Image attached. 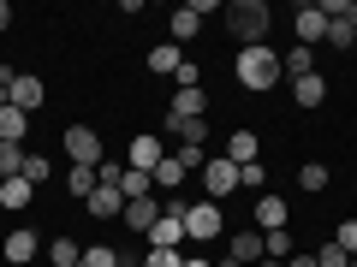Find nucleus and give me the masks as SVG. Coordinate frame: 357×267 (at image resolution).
Segmentation results:
<instances>
[{"label": "nucleus", "instance_id": "1", "mask_svg": "<svg viewBox=\"0 0 357 267\" xmlns=\"http://www.w3.org/2000/svg\"><path fill=\"white\" fill-rule=\"evenodd\" d=\"M227 30H232L238 48H262L268 30H274V13H268L262 0H232V6H227Z\"/></svg>", "mask_w": 357, "mask_h": 267}, {"label": "nucleus", "instance_id": "2", "mask_svg": "<svg viewBox=\"0 0 357 267\" xmlns=\"http://www.w3.org/2000/svg\"><path fill=\"white\" fill-rule=\"evenodd\" d=\"M232 72H238V83L244 89H256V95H262V89H274L280 83V54L268 48H238V65H232Z\"/></svg>", "mask_w": 357, "mask_h": 267}, {"label": "nucleus", "instance_id": "3", "mask_svg": "<svg viewBox=\"0 0 357 267\" xmlns=\"http://www.w3.org/2000/svg\"><path fill=\"white\" fill-rule=\"evenodd\" d=\"M220 226H227V214H220V202H185V238L191 243H215L220 238Z\"/></svg>", "mask_w": 357, "mask_h": 267}, {"label": "nucleus", "instance_id": "4", "mask_svg": "<svg viewBox=\"0 0 357 267\" xmlns=\"http://www.w3.org/2000/svg\"><path fill=\"white\" fill-rule=\"evenodd\" d=\"M66 154H72V166H102L107 154H102V137L89 125H66Z\"/></svg>", "mask_w": 357, "mask_h": 267}, {"label": "nucleus", "instance_id": "5", "mask_svg": "<svg viewBox=\"0 0 357 267\" xmlns=\"http://www.w3.org/2000/svg\"><path fill=\"white\" fill-rule=\"evenodd\" d=\"M185 243V202H167V214L149 226V250H178Z\"/></svg>", "mask_w": 357, "mask_h": 267}, {"label": "nucleus", "instance_id": "6", "mask_svg": "<svg viewBox=\"0 0 357 267\" xmlns=\"http://www.w3.org/2000/svg\"><path fill=\"white\" fill-rule=\"evenodd\" d=\"M6 95H13L18 113H36V107L48 102V89H42V77H36V72H13V77H6Z\"/></svg>", "mask_w": 357, "mask_h": 267}, {"label": "nucleus", "instance_id": "7", "mask_svg": "<svg viewBox=\"0 0 357 267\" xmlns=\"http://www.w3.org/2000/svg\"><path fill=\"white\" fill-rule=\"evenodd\" d=\"M203 191H208V202H227L232 191H238V166L220 154V161H208L203 166Z\"/></svg>", "mask_w": 357, "mask_h": 267}, {"label": "nucleus", "instance_id": "8", "mask_svg": "<svg viewBox=\"0 0 357 267\" xmlns=\"http://www.w3.org/2000/svg\"><path fill=\"white\" fill-rule=\"evenodd\" d=\"M292 36H298V48L328 42V18H321V6H298V13H292Z\"/></svg>", "mask_w": 357, "mask_h": 267}, {"label": "nucleus", "instance_id": "9", "mask_svg": "<svg viewBox=\"0 0 357 267\" xmlns=\"http://www.w3.org/2000/svg\"><path fill=\"white\" fill-rule=\"evenodd\" d=\"M161 214H167V202H161V196H137V202H126V214H119V220H126V226L137 232V238H149V226H155Z\"/></svg>", "mask_w": 357, "mask_h": 267}, {"label": "nucleus", "instance_id": "10", "mask_svg": "<svg viewBox=\"0 0 357 267\" xmlns=\"http://www.w3.org/2000/svg\"><path fill=\"white\" fill-rule=\"evenodd\" d=\"M250 214H256V232H280L292 208H286V202H280L274 191H262V196H256V208H250Z\"/></svg>", "mask_w": 357, "mask_h": 267}, {"label": "nucleus", "instance_id": "11", "mask_svg": "<svg viewBox=\"0 0 357 267\" xmlns=\"http://www.w3.org/2000/svg\"><path fill=\"white\" fill-rule=\"evenodd\" d=\"M84 214H96V220H119V214H126V196H119L114 184H96V191H89V202H84Z\"/></svg>", "mask_w": 357, "mask_h": 267}, {"label": "nucleus", "instance_id": "12", "mask_svg": "<svg viewBox=\"0 0 357 267\" xmlns=\"http://www.w3.org/2000/svg\"><path fill=\"white\" fill-rule=\"evenodd\" d=\"M227 255H232V261H244V267H256V261H262V232H256V226L232 232V238H227Z\"/></svg>", "mask_w": 357, "mask_h": 267}, {"label": "nucleus", "instance_id": "13", "mask_svg": "<svg viewBox=\"0 0 357 267\" xmlns=\"http://www.w3.org/2000/svg\"><path fill=\"white\" fill-rule=\"evenodd\" d=\"M208 113V89L197 83V89H178L173 95V107H167V119H203Z\"/></svg>", "mask_w": 357, "mask_h": 267}, {"label": "nucleus", "instance_id": "14", "mask_svg": "<svg viewBox=\"0 0 357 267\" xmlns=\"http://www.w3.org/2000/svg\"><path fill=\"white\" fill-rule=\"evenodd\" d=\"M167 161V149H161V137H131V166L137 172H149L155 178V166Z\"/></svg>", "mask_w": 357, "mask_h": 267}, {"label": "nucleus", "instance_id": "15", "mask_svg": "<svg viewBox=\"0 0 357 267\" xmlns=\"http://www.w3.org/2000/svg\"><path fill=\"white\" fill-rule=\"evenodd\" d=\"M167 131L178 137V149H203L208 143V119H167Z\"/></svg>", "mask_w": 357, "mask_h": 267}, {"label": "nucleus", "instance_id": "16", "mask_svg": "<svg viewBox=\"0 0 357 267\" xmlns=\"http://www.w3.org/2000/svg\"><path fill=\"white\" fill-rule=\"evenodd\" d=\"M292 102L298 107H321V102H328V77H321V72L298 77V83H292Z\"/></svg>", "mask_w": 357, "mask_h": 267}, {"label": "nucleus", "instance_id": "17", "mask_svg": "<svg viewBox=\"0 0 357 267\" xmlns=\"http://www.w3.org/2000/svg\"><path fill=\"white\" fill-rule=\"evenodd\" d=\"M256 154H262V143H256V131H232V137H227V161H232V166H250Z\"/></svg>", "mask_w": 357, "mask_h": 267}, {"label": "nucleus", "instance_id": "18", "mask_svg": "<svg viewBox=\"0 0 357 267\" xmlns=\"http://www.w3.org/2000/svg\"><path fill=\"white\" fill-rule=\"evenodd\" d=\"M149 72H161V77H178V72H185V54H178L173 42H161V48H149Z\"/></svg>", "mask_w": 357, "mask_h": 267}, {"label": "nucleus", "instance_id": "19", "mask_svg": "<svg viewBox=\"0 0 357 267\" xmlns=\"http://www.w3.org/2000/svg\"><path fill=\"white\" fill-rule=\"evenodd\" d=\"M310 72H316V48H292V54H280V77H292V83H298V77H310Z\"/></svg>", "mask_w": 357, "mask_h": 267}, {"label": "nucleus", "instance_id": "20", "mask_svg": "<svg viewBox=\"0 0 357 267\" xmlns=\"http://www.w3.org/2000/svg\"><path fill=\"white\" fill-rule=\"evenodd\" d=\"M24 161H30L24 143H0V184H6V178H24Z\"/></svg>", "mask_w": 357, "mask_h": 267}, {"label": "nucleus", "instance_id": "21", "mask_svg": "<svg viewBox=\"0 0 357 267\" xmlns=\"http://www.w3.org/2000/svg\"><path fill=\"white\" fill-rule=\"evenodd\" d=\"M262 255H268V261H292V255H298V243H292V232H262Z\"/></svg>", "mask_w": 357, "mask_h": 267}, {"label": "nucleus", "instance_id": "22", "mask_svg": "<svg viewBox=\"0 0 357 267\" xmlns=\"http://www.w3.org/2000/svg\"><path fill=\"white\" fill-rule=\"evenodd\" d=\"M6 261H13V267H24V261H36V232H24V226H18L13 238H6Z\"/></svg>", "mask_w": 357, "mask_h": 267}, {"label": "nucleus", "instance_id": "23", "mask_svg": "<svg viewBox=\"0 0 357 267\" xmlns=\"http://www.w3.org/2000/svg\"><path fill=\"white\" fill-rule=\"evenodd\" d=\"M185 178H191V172H185V161H178V154H167V161L155 166V191H178Z\"/></svg>", "mask_w": 357, "mask_h": 267}, {"label": "nucleus", "instance_id": "24", "mask_svg": "<svg viewBox=\"0 0 357 267\" xmlns=\"http://www.w3.org/2000/svg\"><path fill=\"white\" fill-rule=\"evenodd\" d=\"M167 30H173V48H178V42H191V36H197V30H203V18H197V13H191V6H178V13H173V18H167Z\"/></svg>", "mask_w": 357, "mask_h": 267}, {"label": "nucleus", "instance_id": "25", "mask_svg": "<svg viewBox=\"0 0 357 267\" xmlns=\"http://www.w3.org/2000/svg\"><path fill=\"white\" fill-rule=\"evenodd\" d=\"M30 131V113H18V107H0V143H24Z\"/></svg>", "mask_w": 357, "mask_h": 267}, {"label": "nucleus", "instance_id": "26", "mask_svg": "<svg viewBox=\"0 0 357 267\" xmlns=\"http://www.w3.org/2000/svg\"><path fill=\"white\" fill-rule=\"evenodd\" d=\"M30 196H36V184H30V178H6V184H0V208H24Z\"/></svg>", "mask_w": 357, "mask_h": 267}, {"label": "nucleus", "instance_id": "27", "mask_svg": "<svg viewBox=\"0 0 357 267\" xmlns=\"http://www.w3.org/2000/svg\"><path fill=\"white\" fill-rule=\"evenodd\" d=\"M77 261H84L77 238H54V243H48V267H77Z\"/></svg>", "mask_w": 357, "mask_h": 267}, {"label": "nucleus", "instance_id": "28", "mask_svg": "<svg viewBox=\"0 0 357 267\" xmlns=\"http://www.w3.org/2000/svg\"><path fill=\"white\" fill-rule=\"evenodd\" d=\"M66 184H72L77 202H89V191H96V166H72V172H66Z\"/></svg>", "mask_w": 357, "mask_h": 267}, {"label": "nucleus", "instance_id": "29", "mask_svg": "<svg viewBox=\"0 0 357 267\" xmlns=\"http://www.w3.org/2000/svg\"><path fill=\"white\" fill-rule=\"evenodd\" d=\"M328 166H321V161H304V166H298V184H304V191H328Z\"/></svg>", "mask_w": 357, "mask_h": 267}, {"label": "nucleus", "instance_id": "30", "mask_svg": "<svg viewBox=\"0 0 357 267\" xmlns=\"http://www.w3.org/2000/svg\"><path fill=\"white\" fill-rule=\"evenodd\" d=\"M238 191H256V196L268 191V166H262V161H250V166H238Z\"/></svg>", "mask_w": 357, "mask_h": 267}, {"label": "nucleus", "instance_id": "31", "mask_svg": "<svg viewBox=\"0 0 357 267\" xmlns=\"http://www.w3.org/2000/svg\"><path fill=\"white\" fill-rule=\"evenodd\" d=\"M328 48H357V24L351 18H333L328 24Z\"/></svg>", "mask_w": 357, "mask_h": 267}, {"label": "nucleus", "instance_id": "32", "mask_svg": "<svg viewBox=\"0 0 357 267\" xmlns=\"http://www.w3.org/2000/svg\"><path fill=\"white\" fill-rule=\"evenodd\" d=\"M119 261H126V255L107 250V243H89V250H84V267H119Z\"/></svg>", "mask_w": 357, "mask_h": 267}, {"label": "nucleus", "instance_id": "33", "mask_svg": "<svg viewBox=\"0 0 357 267\" xmlns=\"http://www.w3.org/2000/svg\"><path fill=\"white\" fill-rule=\"evenodd\" d=\"M316 267H351V255H345L340 243L328 238V243H321V250H316Z\"/></svg>", "mask_w": 357, "mask_h": 267}, {"label": "nucleus", "instance_id": "34", "mask_svg": "<svg viewBox=\"0 0 357 267\" xmlns=\"http://www.w3.org/2000/svg\"><path fill=\"white\" fill-rule=\"evenodd\" d=\"M137 261L143 267H185V255H178V250H143Z\"/></svg>", "mask_w": 357, "mask_h": 267}, {"label": "nucleus", "instance_id": "35", "mask_svg": "<svg viewBox=\"0 0 357 267\" xmlns=\"http://www.w3.org/2000/svg\"><path fill=\"white\" fill-rule=\"evenodd\" d=\"M333 243H340V250H345V255H351V261H357V220H345V226L333 232Z\"/></svg>", "mask_w": 357, "mask_h": 267}, {"label": "nucleus", "instance_id": "36", "mask_svg": "<svg viewBox=\"0 0 357 267\" xmlns=\"http://www.w3.org/2000/svg\"><path fill=\"white\" fill-rule=\"evenodd\" d=\"M24 178H30V184H48V161H42V154H30V161H24Z\"/></svg>", "mask_w": 357, "mask_h": 267}, {"label": "nucleus", "instance_id": "37", "mask_svg": "<svg viewBox=\"0 0 357 267\" xmlns=\"http://www.w3.org/2000/svg\"><path fill=\"white\" fill-rule=\"evenodd\" d=\"M185 267H215V261H208V255H185Z\"/></svg>", "mask_w": 357, "mask_h": 267}, {"label": "nucleus", "instance_id": "38", "mask_svg": "<svg viewBox=\"0 0 357 267\" xmlns=\"http://www.w3.org/2000/svg\"><path fill=\"white\" fill-rule=\"evenodd\" d=\"M286 267H316V255H292V261H286Z\"/></svg>", "mask_w": 357, "mask_h": 267}, {"label": "nucleus", "instance_id": "39", "mask_svg": "<svg viewBox=\"0 0 357 267\" xmlns=\"http://www.w3.org/2000/svg\"><path fill=\"white\" fill-rule=\"evenodd\" d=\"M6 24H13V6H6V0H0V30H6Z\"/></svg>", "mask_w": 357, "mask_h": 267}, {"label": "nucleus", "instance_id": "40", "mask_svg": "<svg viewBox=\"0 0 357 267\" xmlns=\"http://www.w3.org/2000/svg\"><path fill=\"white\" fill-rule=\"evenodd\" d=\"M0 107H13V95H6V77H0Z\"/></svg>", "mask_w": 357, "mask_h": 267}, {"label": "nucleus", "instance_id": "41", "mask_svg": "<svg viewBox=\"0 0 357 267\" xmlns=\"http://www.w3.org/2000/svg\"><path fill=\"white\" fill-rule=\"evenodd\" d=\"M215 267H244V261H232V255H220V261H215Z\"/></svg>", "mask_w": 357, "mask_h": 267}, {"label": "nucleus", "instance_id": "42", "mask_svg": "<svg viewBox=\"0 0 357 267\" xmlns=\"http://www.w3.org/2000/svg\"><path fill=\"white\" fill-rule=\"evenodd\" d=\"M345 18H351V24H357V0H351V6H345Z\"/></svg>", "mask_w": 357, "mask_h": 267}, {"label": "nucleus", "instance_id": "43", "mask_svg": "<svg viewBox=\"0 0 357 267\" xmlns=\"http://www.w3.org/2000/svg\"><path fill=\"white\" fill-rule=\"evenodd\" d=\"M256 267H286V261H268V255H262V261H256Z\"/></svg>", "mask_w": 357, "mask_h": 267}, {"label": "nucleus", "instance_id": "44", "mask_svg": "<svg viewBox=\"0 0 357 267\" xmlns=\"http://www.w3.org/2000/svg\"><path fill=\"white\" fill-rule=\"evenodd\" d=\"M77 267H84V261H77Z\"/></svg>", "mask_w": 357, "mask_h": 267}, {"label": "nucleus", "instance_id": "45", "mask_svg": "<svg viewBox=\"0 0 357 267\" xmlns=\"http://www.w3.org/2000/svg\"><path fill=\"white\" fill-rule=\"evenodd\" d=\"M351 267H357V261H351Z\"/></svg>", "mask_w": 357, "mask_h": 267}]
</instances>
